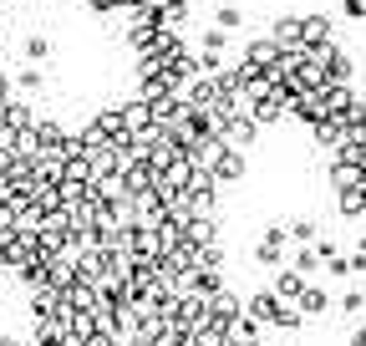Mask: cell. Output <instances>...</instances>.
<instances>
[{"label": "cell", "instance_id": "obj_24", "mask_svg": "<svg viewBox=\"0 0 366 346\" xmlns=\"http://www.w3.org/2000/svg\"><path fill=\"white\" fill-rule=\"evenodd\" d=\"M0 331H6V316H0Z\"/></svg>", "mask_w": 366, "mask_h": 346}, {"label": "cell", "instance_id": "obj_7", "mask_svg": "<svg viewBox=\"0 0 366 346\" xmlns=\"http://www.w3.org/2000/svg\"><path fill=\"white\" fill-rule=\"evenodd\" d=\"M295 306H300V316H305V321H310V316H331V290L310 280V285L300 290V300H295Z\"/></svg>", "mask_w": 366, "mask_h": 346}, {"label": "cell", "instance_id": "obj_11", "mask_svg": "<svg viewBox=\"0 0 366 346\" xmlns=\"http://www.w3.org/2000/svg\"><path fill=\"white\" fill-rule=\"evenodd\" d=\"M285 234H290L295 244H310V239L320 234V219H315V214H295V219H285Z\"/></svg>", "mask_w": 366, "mask_h": 346}, {"label": "cell", "instance_id": "obj_9", "mask_svg": "<svg viewBox=\"0 0 366 346\" xmlns=\"http://www.w3.org/2000/svg\"><path fill=\"white\" fill-rule=\"evenodd\" d=\"M280 56H285V51L274 46L269 36H254L249 46H244V61H254V66H264V71H274V66H280Z\"/></svg>", "mask_w": 366, "mask_h": 346}, {"label": "cell", "instance_id": "obj_19", "mask_svg": "<svg viewBox=\"0 0 366 346\" xmlns=\"http://www.w3.org/2000/svg\"><path fill=\"white\" fill-rule=\"evenodd\" d=\"M341 16L361 26V21H366V0H341Z\"/></svg>", "mask_w": 366, "mask_h": 346}, {"label": "cell", "instance_id": "obj_4", "mask_svg": "<svg viewBox=\"0 0 366 346\" xmlns=\"http://www.w3.org/2000/svg\"><path fill=\"white\" fill-rule=\"evenodd\" d=\"M300 21H305V46H331V41H336V21L326 11H310Z\"/></svg>", "mask_w": 366, "mask_h": 346}, {"label": "cell", "instance_id": "obj_18", "mask_svg": "<svg viewBox=\"0 0 366 346\" xmlns=\"http://www.w3.org/2000/svg\"><path fill=\"white\" fill-rule=\"evenodd\" d=\"M31 61H46V56H51V41H46V36H26V46H21Z\"/></svg>", "mask_w": 366, "mask_h": 346}, {"label": "cell", "instance_id": "obj_10", "mask_svg": "<svg viewBox=\"0 0 366 346\" xmlns=\"http://www.w3.org/2000/svg\"><path fill=\"white\" fill-rule=\"evenodd\" d=\"M183 239H189L194 249L219 244V219H214V214H209V219H189V224H183Z\"/></svg>", "mask_w": 366, "mask_h": 346}, {"label": "cell", "instance_id": "obj_6", "mask_svg": "<svg viewBox=\"0 0 366 346\" xmlns=\"http://www.w3.org/2000/svg\"><path fill=\"white\" fill-rule=\"evenodd\" d=\"M244 311L259 321V326H274V311H280V295H274L269 285L264 290H254V295H244Z\"/></svg>", "mask_w": 366, "mask_h": 346}, {"label": "cell", "instance_id": "obj_21", "mask_svg": "<svg viewBox=\"0 0 366 346\" xmlns=\"http://www.w3.org/2000/svg\"><path fill=\"white\" fill-rule=\"evenodd\" d=\"M11 275V260H6V249H0V280H6Z\"/></svg>", "mask_w": 366, "mask_h": 346}, {"label": "cell", "instance_id": "obj_22", "mask_svg": "<svg viewBox=\"0 0 366 346\" xmlns=\"http://www.w3.org/2000/svg\"><path fill=\"white\" fill-rule=\"evenodd\" d=\"M26 346H61V341H36V336H26Z\"/></svg>", "mask_w": 366, "mask_h": 346}, {"label": "cell", "instance_id": "obj_17", "mask_svg": "<svg viewBox=\"0 0 366 346\" xmlns=\"http://www.w3.org/2000/svg\"><path fill=\"white\" fill-rule=\"evenodd\" d=\"M148 341H153V346H189V331H178V326L168 321V326H163V331H153Z\"/></svg>", "mask_w": 366, "mask_h": 346}, {"label": "cell", "instance_id": "obj_23", "mask_svg": "<svg viewBox=\"0 0 366 346\" xmlns=\"http://www.w3.org/2000/svg\"><path fill=\"white\" fill-rule=\"evenodd\" d=\"M356 254H366V234H356Z\"/></svg>", "mask_w": 366, "mask_h": 346}, {"label": "cell", "instance_id": "obj_20", "mask_svg": "<svg viewBox=\"0 0 366 346\" xmlns=\"http://www.w3.org/2000/svg\"><path fill=\"white\" fill-rule=\"evenodd\" d=\"M351 346H366V321H361V326L351 331Z\"/></svg>", "mask_w": 366, "mask_h": 346}, {"label": "cell", "instance_id": "obj_3", "mask_svg": "<svg viewBox=\"0 0 366 346\" xmlns=\"http://www.w3.org/2000/svg\"><path fill=\"white\" fill-rule=\"evenodd\" d=\"M269 41H274L280 51H295V46H305V21H300V16H280V21L269 26Z\"/></svg>", "mask_w": 366, "mask_h": 346}, {"label": "cell", "instance_id": "obj_2", "mask_svg": "<svg viewBox=\"0 0 366 346\" xmlns=\"http://www.w3.org/2000/svg\"><path fill=\"white\" fill-rule=\"evenodd\" d=\"M234 316H244V295L239 290H219V295H209V321H219V326H229Z\"/></svg>", "mask_w": 366, "mask_h": 346}, {"label": "cell", "instance_id": "obj_14", "mask_svg": "<svg viewBox=\"0 0 366 346\" xmlns=\"http://www.w3.org/2000/svg\"><path fill=\"white\" fill-rule=\"evenodd\" d=\"M336 209L346 214V219H356V214H366V189H336Z\"/></svg>", "mask_w": 366, "mask_h": 346}, {"label": "cell", "instance_id": "obj_5", "mask_svg": "<svg viewBox=\"0 0 366 346\" xmlns=\"http://www.w3.org/2000/svg\"><path fill=\"white\" fill-rule=\"evenodd\" d=\"M224 336H229V346H259V336H264V326L244 311V316H234V321H229L224 326Z\"/></svg>", "mask_w": 366, "mask_h": 346}, {"label": "cell", "instance_id": "obj_25", "mask_svg": "<svg viewBox=\"0 0 366 346\" xmlns=\"http://www.w3.org/2000/svg\"><path fill=\"white\" fill-rule=\"evenodd\" d=\"M259 346H264V341H259Z\"/></svg>", "mask_w": 366, "mask_h": 346}, {"label": "cell", "instance_id": "obj_15", "mask_svg": "<svg viewBox=\"0 0 366 346\" xmlns=\"http://www.w3.org/2000/svg\"><path fill=\"white\" fill-rule=\"evenodd\" d=\"M290 265H295V270H300L305 280H315V270H320V254H315V244H295Z\"/></svg>", "mask_w": 366, "mask_h": 346}, {"label": "cell", "instance_id": "obj_1", "mask_svg": "<svg viewBox=\"0 0 366 346\" xmlns=\"http://www.w3.org/2000/svg\"><path fill=\"white\" fill-rule=\"evenodd\" d=\"M209 173H214V184L219 189H229V184H244L249 179V163H244V148H219L214 153V163H209Z\"/></svg>", "mask_w": 366, "mask_h": 346}, {"label": "cell", "instance_id": "obj_8", "mask_svg": "<svg viewBox=\"0 0 366 346\" xmlns=\"http://www.w3.org/2000/svg\"><path fill=\"white\" fill-rule=\"evenodd\" d=\"M310 280L295 270V265H280V270H274V280H269V290L274 295H280V300H300V290H305Z\"/></svg>", "mask_w": 366, "mask_h": 346}, {"label": "cell", "instance_id": "obj_13", "mask_svg": "<svg viewBox=\"0 0 366 346\" xmlns=\"http://www.w3.org/2000/svg\"><path fill=\"white\" fill-rule=\"evenodd\" d=\"M336 311H341L346 321H361V316H366V290H361V285H351V290L336 300Z\"/></svg>", "mask_w": 366, "mask_h": 346}, {"label": "cell", "instance_id": "obj_16", "mask_svg": "<svg viewBox=\"0 0 366 346\" xmlns=\"http://www.w3.org/2000/svg\"><path fill=\"white\" fill-rule=\"evenodd\" d=\"M214 26L239 31V26H244V6H234V0H229V6H219V11H214Z\"/></svg>", "mask_w": 366, "mask_h": 346}, {"label": "cell", "instance_id": "obj_12", "mask_svg": "<svg viewBox=\"0 0 366 346\" xmlns=\"http://www.w3.org/2000/svg\"><path fill=\"white\" fill-rule=\"evenodd\" d=\"M189 346H229V336H224V326H219V321H204V326H194V331H189Z\"/></svg>", "mask_w": 366, "mask_h": 346}]
</instances>
